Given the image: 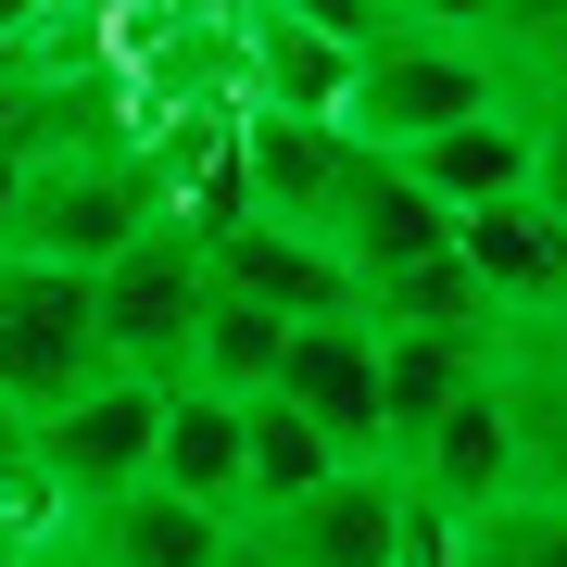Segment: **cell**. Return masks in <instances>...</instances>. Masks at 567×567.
<instances>
[{"mask_svg": "<svg viewBox=\"0 0 567 567\" xmlns=\"http://www.w3.org/2000/svg\"><path fill=\"white\" fill-rule=\"evenodd\" d=\"M391 480H404V492H416V505L442 517V529L529 505V454H517V416H505V391H492V353H480V379L454 391V416H442V429H416V442L391 454Z\"/></svg>", "mask_w": 567, "mask_h": 567, "instance_id": "277c9868", "label": "cell"}, {"mask_svg": "<svg viewBox=\"0 0 567 567\" xmlns=\"http://www.w3.org/2000/svg\"><path fill=\"white\" fill-rule=\"evenodd\" d=\"M189 316H203V240L177 215H152L102 278H89V328H102V365L114 379H152L177 391L189 379Z\"/></svg>", "mask_w": 567, "mask_h": 567, "instance_id": "3957f363", "label": "cell"}, {"mask_svg": "<svg viewBox=\"0 0 567 567\" xmlns=\"http://www.w3.org/2000/svg\"><path fill=\"white\" fill-rule=\"evenodd\" d=\"M189 240H203V278L227 290V303H252V316H278V328L353 316V278H341V265H328L316 240L265 227V215H215V227H189Z\"/></svg>", "mask_w": 567, "mask_h": 567, "instance_id": "30bf717a", "label": "cell"}, {"mask_svg": "<svg viewBox=\"0 0 567 567\" xmlns=\"http://www.w3.org/2000/svg\"><path fill=\"white\" fill-rule=\"evenodd\" d=\"M442 567H517V543H505V517H466L454 543H442Z\"/></svg>", "mask_w": 567, "mask_h": 567, "instance_id": "603a6c76", "label": "cell"}, {"mask_svg": "<svg viewBox=\"0 0 567 567\" xmlns=\"http://www.w3.org/2000/svg\"><path fill=\"white\" fill-rule=\"evenodd\" d=\"M265 404H290L341 466H391V442H379V341H365L353 316L290 328V341H278V379H265Z\"/></svg>", "mask_w": 567, "mask_h": 567, "instance_id": "ba28073f", "label": "cell"}, {"mask_svg": "<svg viewBox=\"0 0 567 567\" xmlns=\"http://www.w3.org/2000/svg\"><path fill=\"white\" fill-rule=\"evenodd\" d=\"M353 328H365V341H466V353H480L492 341V303H480V278H466L454 240H442L416 265H379V278L353 290Z\"/></svg>", "mask_w": 567, "mask_h": 567, "instance_id": "4fadbf2b", "label": "cell"}, {"mask_svg": "<svg viewBox=\"0 0 567 567\" xmlns=\"http://www.w3.org/2000/svg\"><path fill=\"white\" fill-rule=\"evenodd\" d=\"M240 543H252L265 567H391V555L416 543V492L391 480V466H328L303 505L252 517Z\"/></svg>", "mask_w": 567, "mask_h": 567, "instance_id": "52a82bcc", "label": "cell"}, {"mask_svg": "<svg viewBox=\"0 0 567 567\" xmlns=\"http://www.w3.org/2000/svg\"><path fill=\"white\" fill-rule=\"evenodd\" d=\"M529 126H543V177H529V189L567 215V102H529Z\"/></svg>", "mask_w": 567, "mask_h": 567, "instance_id": "7402d4cb", "label": "cell"}, {"mask_svg": "<svg viewBox=\"0 0 567 567\" xmlns=\"http://www.w3.org/2000/svg\"><path fill=\"white\" fill-rule=\"evenodd\" d=\"M567 25V0H505V13H492V51H517V39H555Z\"/></svg>", "mask_w": 567, "mask_h": 567, "instance_id": "cb8c5ba5", "label": "cell"}, {"mask_svg": "<svg viewBox=\"0 0 567 567\" xmlns=\"http://www.w3.org/2000/svg\"><path fill=\"white\" fill-rule=\"evenodd\" d=\"M505 76H517V102H567V25H555V39H517Z\"/></svg>", "mask_w": 567, "mask_h": 567, "instance_id": "ffe728a7", "label": "cell"}, {"mask_svg": "<svg viewBox=\"0 0 567 567\" xmlns=\"http://www.w3.org/2000/svg\"><path fill=\"white\" fill-rule=\"evenodd\" d=\"M51 13H63V25H114L126 0H51Z\"/></svg>", "mask_w": 567, "mask_h": 567, "instance_id": "4316f807", "label": "cell"}, {"mask_svg": "<svg viewBox=\"0 0 567 567\" xmlns=\"http://www.w3.org/2000/svg\"><path fill=\"white\" fill-rule=\"evenodd\" d=\"M505 543L517 567H567V505H505Z\"/></svg>", "mask_w": 567, "mask_h": 567, "instance_id": "44dd1931", "label": "cell"}, {"mask_svg": "<svg viewBox=\"0 0 567 567\" xmlns=\"http://www.w3.org/2000/svg\"><path fill=\"white\" fill-rule=\"evenodd\" d=\"M328 466H341V454H328L290 404H265V391H252V404H240V529H252V517H278V505H303Z\"/></svg>", "mask_w": 567, "mask_h": 567, "instance_id": "e0dca14e", "label": "cell"}, {"mask_svg": "<svg viewBox=\"0 0 567 567\" xmlns=\"http://www.w3.org/2000/svg\"><path fill=\"white\" fill-rule=\"evenodd\" d=\"M102 365V328H89V278L63 265H0V404L39 429L51 404H76Z\"/></svg>", "mask_w": 567, "mask_h": 567, "instance_id": "5b68a950", "label": "cell"}, {"mask_svg": "<svg viewBox=\"0 0 567 567\" xmlns=\"http://www.w3.org/2000/svg\"><path fill=\"white\" fill-rule=\"evenodd\" d=\"M454 265L480 278L492 328H543V316H567V215L543 203V189L454 215Z\"/></svg>", "mask_w": 567, "mask_h": 567, "instance_id": "9c48e42d", "label": "cell"}, {"mask_svg": "<svg viewBox=\"0 0 567 567\" xmlns=\"http://www.w3.org/2000/svg\"><path fill=\"white\" fill-rule=\"evenodd\" d=\"M492 13H505V0H391L404 39H492Z\"/></svg>", "mask_w": 567, "mask_h": 567, "instance_id": "d6986e66", "label": "cell"}, {"mask_svg": "<svg viewBox=\"0 0 567 567\" xmlns=\"http://www.w3.org/2000/svg\"><path fill=\"white\" fill-rule=\"evenodd\" d=\"M0 567H13V555H0Z\"/></svg>", "mask_w": 567, "mask_h": 567, "instance_id": "83f0119b", "label": "cell"}, {"mask_svg": "<svg viewBox=\"0 0 567 567\" xmlns=\"http://www.w3.org/2000/svg\"><path fill=\"white\" fill-rule=\"evenodd\" d=\"M164 203L140 177V152H51L13 177V215H0V265H63V278H102V265L140 240Z\"/></svg>", "mask_w": 567, "mask_h": 567, "instance_id": "7a4b0ae2", "label": "cell"}, {"mask_svg": "<svg viewBox=\"0 0 567 567\" xmlns=\"http://www.w3.org/2000/svg\"><path fill=\"white\" fill-rule=\"evenodd\" d=\"M152 429H164V391L152 379H89L76 404H51L39 429H25V454H39L51 505L89 517V505H114V492L152 480Z\"/></svg>", "mask_w": 567, "mask_h": 567, "instance_id": "8992f818", "label": "cell"}, {"mask_svg": "<svg viewBox=\"0 0 567 567\" xmlns=\"http://www.w3.org/2000/svg\"><path fill=\"white\" fill-rule=\"evenodd\" d=\"M480 353H492V341H480ZM480 353H466V341H379V442L404 454L416 429H442L454 391L480 379Z\"/></svg>", "mask_w": 567, "mask_h": 567, "instance_id": "ac0fdd59", "label": "cell"}, {"mask_svg": "<svg viewBox=\"0 0 567 567\" xmlns=\"http://www.w3.org/2000/svg\"><path fill=\"white\" fill-rule=\"evenodd\" d=\"M278 341H290L278 316L227 303V290L203 278V316H189V379H177V391H215V404H252V391L278 379Z\"/></svg>", "mask_w": 567, "mask_h": 567, "instance_id": "2e32d148", "label": "cell"}, {"mask_svg": "<svg viewBox=\"0 0 567 567\" xmlns=\"http://www.w3.org/2000/svg\"><path fill=\"white\" fill-rule=\"evenodd\" d=\"M13 567H89V543H76V529H51V543H25Z\"/></svg>", "mask_w": 567, "mask_h": 567, "instance_id": "d4e9b609", "label": "cell"}, {"mask_svg": "<svg viewBox=\"0 0 567 567\" xmlns=\"http://www.w3.org/2000/svg\"><path fill=\"white\" fill-rule=\"evenodd\" d=\"M404 177H416V189H429L442 215L517 203V189L543 177V126H529V102H492V114L442 126V140H416V152H404Z\"/></svg>", "mask_w": 567, "mask_h": 567, "instance_id": "8fae6325", "label": "cell"}, {"mask_svg": "<svg viewBox=\"0 0 567 567\" xmlns=\"http://www.w3.org/2000/svg\"><path fill=\"white\" fill-rule=\"evenodd\" d=\"M76 543H89V567H227L240 529L203 517V505H177L164 480H140V492H114V505H89Z\"/></svg>", "mask_w": 567, "mask_h": 567, "instance_id": "5bb4252c", "label": "cell"}, {"mask_svg": "<svg viewBox=\"0 0 567 567\" xmlns=\"http://www.w3.org/2000/svg\"><path fill=\"white\" fill-rule=\"evenodd\" d=\"M152 480L177 492V505H203V517L240 529V404H215V391H164Z\"/></svg>", "mask_w": 567, "mask_h": 567, "instance_id": "9a60e30c", "label": "cell"}, {"mask_svg": "<svg viewBox=\"0 0 567 567\" xmlns=\"http://www.w3.org/2000/svg\"><path fill=\"white\" fill-rule=\"evenodd\" d=\"M492 102H517V76H505L492 39H404V25H391V39L353 63V89H341V140L404 164L416 140H442V126L492 114Z\"/></svg>", "mask_w": 567, "mask_h": 567, "instance_id": "6da1fadb", "label": "cell"}, {"mask_svg": "<svg viewBox=\"0 0 567 567\" xmlns=\"http://www.w3.org/2000/svg\"><path fill=\"white\" fill-rule=\"evenodd\" d=\"M39 13H51V0H0V51H25V39H39Z\"/></svg>", "mask_w": 567, "mask_h": 567, "instance_id": "484cf974", "label": "cell"}, {"mask_svg": "<svg viewBox=\"0 0 567 567\" xmlns=\"http://www.w3.org/2000/svg\"><path fill=\"white\" fill-rule=\"evenodd\" d=\"M492 391H505V416H517L529 505H567V316L492 328Z\"/></svg>", "mask_w": 567, "mask_h": 567, "instance_id": "7c38bea8", "label": "cell"}]
</instances>
